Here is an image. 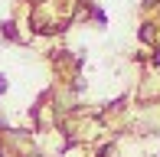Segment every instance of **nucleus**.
<instances>
[{
	"label": "nucleus",
	"mask_w": 160,
	"mask_h": 157,
	"mask_svg": "<svg viewBox=\"0 0 160 157\" xmlns=\"http://www.w3.org/2000/svg\"><path fill=\"white\" fill-rule=\"evenodd\" d=\"M154 36H157V26H154V23H141L137 39H141V43H154Z\"/></svg>",
	"instance_id": "obj_1"
},
{
	"label": "nucleus",
	"mask_w": 160,
	"mask_h": 157,
	"mask_svg": "<svg viewBox=\"0 0 160 157\" xmlns=\"http://www.w3.org/2000/svg\"><path fill=\"white\" fill-rule=\"evenodd\" d=\"M3 36H7V39H20V33H17V26H13V23H3Z\"/></svg>",
	"instance_id": "obj_2"
},
{
	"label": "nucleus",
	"mask_w": 160,
	"mask_h": 157,
	"mask_svg": "<svg viewBox=\"0 0 160 157\" xmlns=\"http://www.w3.org/2000/svg\"><path fill=\"white\" fill-rule=\"evenodd\" d=\"M7 85H10V82H7V75H0V95L7 92Z\"/></svg>",
	"instance_id": "obj_3"
},
{
	"label": "nucleus",
	"mask_w": 160,
	"mask_h": 157,
	"mask_svg": "<svg viewBox=\"0 0 160 157\" xmlns=\"http://www.w3.org/2000/svg\"><path fill=\"white\" fill-rule=\"evenodd\" d=\"M150 62H154V66H160V49H154V56H150Z\"/></svg>",
	"instance_id": "obj_4"
},
{
	"label": "nucleus",
	"mask_w": 160,
	"mask_h": 157,
	"mask_svg": "<svg viewBox=\"0 0 160 157\" xmlns=\"http://www.w3.org/2000/svg\"><path fill=\"white\" fill-rule=\"evenodd\" d=\"M154 3H160V0H144V7H154Z\"/></svg>",
	"instance_id": "obj_5"
},
{
	"label": "nucleus",
	"mask_w": 160,
	"mask_h": 157,
	"mask_svg": "<svg viewBox=\"0 0 160 157\" xmlns=\"http://www.w3.org/2000/svg\"><path fill=\"white\" fill-rule=\"evenodd\" d=\"M30 157H42V154H30Z\"/></svg>",
	"instance_id": "obj_6"
}]
</instances>
